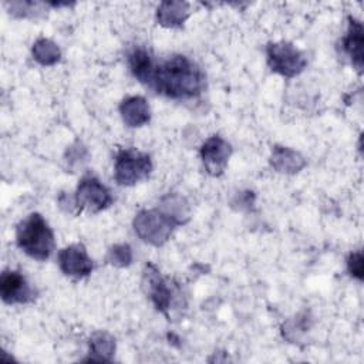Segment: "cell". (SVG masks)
I'll list each match as a JSON object with an SVG mask.
<instances>
[{"instance_id":"obj_1","label":"cell","mask_w":364,"mask_h":364,"mask_svg":"<svg viewBox=\"0 0 364 364\" xmlns=\"http://www.w3.org/2000/svg\"><path fill=\"white\" fill-rule=\"evenodd\" d=\"M151 87L169 98H193L203 91L205 75L188 57L172 55L155 68Z\"/></svg>"},{"instance_id":"obj_2","label":"cell","mask_w":364,"mask_h":364,"mask_svg":"<svg viewBox=\"0 0 364 364\" xmlns=\"http://www.w3.org/2000/svg\"><path fill=\"white\" fill-rule=\"evenodd\" d=\"M16 242L36 260H47L54 250V233L40 213H30L17 225Z\"/></svg>"},{"instance_id":"obj_3","label":"cell","mask_w":364,"mask_h":364,"mask_svg":"<svg viewBox=\"0 0 364 364\" xmlns=\"http://www.w3.org/2000/svg\"><path fill=\"white\" fill-rule=\"evenodd\" d=\"M132 226L139 239L152 246H162L168 242L178 223L165 210L156 208L138 212Z\"/></svg>"},{"instance_id":"obj_4","label":"cell","mask_w":364,"mask_h":364,"mask_svg":"<svg viewBox=\"0 0 364 364\" xmlns=\"http://www.w3.org/2000/svg\"><path fill=\"white\" fill-rule=\"evenodd\" d=\"M152 171L151 156L134 148L121 149L115 156L114 175L118 185L132 186L149 176Z\"/></svg>"},{"instance_id":"obj_5","label":"cell","mask_w":364,"mask_h":364,"mask_svg":"<svg viewBox=\"0 0 364 364\" xmlns=\"http://www.w3.org/2000/svg\"><path fill=\"white\" fill-rule=\"evenodd\" d=\"M266 57L270 70L287 78L299 75L307 65L306 54L286 41L269 43L266 46Z\"/></svg>"},{"instance_id":"obj_6","label":"cell","mask_w":364,"mask_h":364,"mask_svg":"<svg viewBox=\"0 0 364 364\" xmlns=\"http://www.w3.org/2000/svg\"><path fill=\"white\" fill-rule=\"evenodd\" d=\"M74 200L77 210L81 212L85 209L95 213L108 208L112 202V196L95 176H84L77 186Z\"/></svg>"},{"instance_id":"obj_7","label":"cell","mask_w":364,"mask_h":364,"mask_svg":"<svg viewBox=\"0 0 364 364\" xmlns=\"http://www.w3.org/2000/svg\"><path fill=\"white\" fill-rule=\"evenodd\" d=\"M142 287L149 296L151 301L165 316H168V311L172 304V289L169 287V283L161 276L159 270L152 264L148 263L145 266L144 274H142Z\"/></svg>"},{"instance_id":"obj_8","label":"cell","mask_w":364,"mask_h":364,"mask_svg":"<svg viewBox=\"0 0 364 364\" xmlns=\"http://www.w3.org/2000/svg\"><path fill=\"white\" fill-rule=\"evenodd\" d=\"M232 155V146L219 135L208 138L200 148V158L206 172L212 176H220Z\"/></svg>"},{"instance_id":"obj_9","label":"cell","mask_w":364,"mask_h":364,"mask_svg":"<svg viewBox=\"0 0 364 364\" xmlns=\"http://www.w3.org/2000/svg\"><path fill=\"white\" fill-rule=\"evenodd\" d=\"M58 266L61 272L71 277H85L92 272V260L81 243L70 245L60 250Z\"/></svg>"},{"instance_id":"obj_10","label":"cell","mask_w":364,"mask_h":364,"mask_svg":"<svg viewBox=\"0 0 364 364\" xmlns=\"http://www.w3.org/2000/svg\"><path fill=\"white\" fill-rule=\"evenodd\" d=\"M0 296L7 304H24L34 299L26 277L16 270H4L0 277Z\"/></svg>"},{"instance_id":"obj_11","label":"cell","mask_w":364,"mask_h":364,"mask_svg":"<svg viewBox=\"0 0 364 364\" xmlns=\"http://www.w3.org/2000/svg\"><path fill=\"white\" fill-rule=\"evenodd\" d=\"M119 114L122 117V121L128 127L138 128L149 121L151 108L144 97L132 95L122 100V102L119 104Z\"/></svg>"},{"instance_id":"obj_12","label":"cell","mask_w":364,"mask_h":364,"mask_svg":"<svg viewBox=\"0 0 364 364\" xmlns=\"http://www.w3.org/2000/svg\"><path fill=\"white\" fill-rule=\"evenodd\" d=\"M270 164L277 172L293 175L300 172L306 166V159L296 149H291L289 146L274 145L270 155Z\"/></svg>"},{"instance_id":"obj_13","label":"cell","mask_w":364,"mask_h":364,"mask_svg":"<svg viewBox=\"0 0 364 364\" xmlns=\"http://www.w3.org/2000/svg\"><path fill=\"white\" fill-rule=\"evenodd\" d=\"M363 43H364V31H363L361 23L353 17H348V27L343 38V48L346 54L350 57L351 64L360 73L363 71Z\"/></svg>"},{"instance_id":"obj_14","label":"cell","mask_w":364,"mask_h":364,"mask_svg":"<svg viewBox=\"0 0 364 364\" xmlns=\"http://www.w3.org/2000/svg\"><path fill=\"white\" fill-rule=\"evenodd\" d=\"M191 10L189 4L185 1H162L156 10V20L161 26L166 28H176L181 27L186 18L189 17Z\"/></svg>"},{"instance_id":"obj_15","label":"cell","mask_w":364,"mask_h":364,"mask_svg":"<svg viewBox=\"0 0 364 364\" xmlns=\"http://www.w3.org/2000/svg\"><path fill=\"white\" fill-rule=\"evenodd\" d=\"M128 64H129L131 73L138 81L151 85L156 67L154 65L152 58L145 48L142 47L134 48L128 55Z\"/></svg>"},{"instance_id":"obj_16","label":"cell","mask_w":364,"mask_h":364,"mask_svg":"<svg viewBox=\"0 0 364 364\" xmlns=\"http://www.w3.org/2000/svg\"><path fill=\"white\" fill-rule=\"evenodd\" d=\"M115 353V338L107 331H97L90 338V358L92 361H109Z\"/></svg>"},{"instance_id":"obj_17","label":"cell","mask_w":364,"mask_h":364,"mask_svg":"<svg viewBox=\"0 0 364 364\" xmlns=\"http://www.w3.org/2000/svg\"><path fill=\"white\" fill-rule=\"evenodd\" d=\"M33 58L41 65H54L61 58L60 47L50 38H38L31 48Z\"/></svg>"},{"instance_id":"obj_18","label":"cell","mask_w":364,"mask_h":364,"mask_svg":"<svg viewBox=\"0 0 364 364\" xmlns=\"http://www.w3.org/2000/svg\"><path fill=\"white\" fill-rule=\"evenodd\" d=\"M159 208L172 216L178 225H183L189 219V206L179 195H166L161 200Z\"/></svg>"},{"instance_id":"obj_19","label":"cell","mask_w":364,"mask_h":364,"mask_svg":"<svg viewBox=\"0 0 364 364\" xmlns=\"http://www.w3.org/2000/svg\"><path fill=\"white\" fill-rule=\"evenodd\" d=\"M107 260L115 267H128L132 263V249L128 243H118L109 247Z\"/></svg>"},{"instance_id":"obj_20","label":"cell","mask_w":364,"mask_h":364,"mask_svg":"<svg viewBox=\"0 0 364 364\" xmlns=\"http://www.w3.org/2000/svg\"><path fill=\"white\" fill-rule=\"evenodd\" d=\"M347 270L348 273L355 277L357 280H363L364 277V260H363V253L358 252H353L348 259H347Z\"/></svg>"},{"instance_id":"obj_21","label":"cell","mask_w":364,"mask_h":364,"mask_svg":"<svg viewBox=\"0 0 364 364\" xmlns=\"http://www.w3.org/2000/svg\"><path fill=\"white\" fill-rule=\"evenodd\" d=\"M40 6L38 3H33V1H11L9 3L10 7V13L16 17H33L37 14L36 7Z\"/></svg>"},{"instance_id":"obj_22","label":"cell","mask_w":364,"mask_h":364,"mask_svg":"<svg viewBox=\"0 0 364 364\" xmlns=\"http://www.w3.org/2000/svg\"><path fill=\"white\" fill-rule=\"evenodd\" d=\"M253 202H255V195H253V192L246 191V192H240V193L235 198L233 205H239V209H243V208L252 206Z\"/></svg>"}]
</instances>
